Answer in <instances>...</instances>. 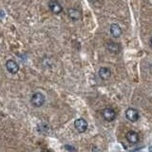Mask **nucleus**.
<instances>
[{
  "label": "nucleus",
  "mask_w": 152,
  "mask_h": 152,
  "mask_svg": "<svg viewBox=\"0 0 152 152\" xmlns=\"http://www.w3.org/2000/svg\"><path fill=\"white\" fill-rule=\"evenodd\" d=\"M46 98L45 95L41 92H34L31 95V103L34 107H40L45 104Z\"/></svg>",
  "instance_id": "1"
},
{
  "label": "nucleus",
  "mask_w": 152,
  "mask_h": 152,
  "mask_svg": "<svg viewBox=\"0 0 152 152\" xmlns=\"http://www.w3.org/2000/svg\"><path fill=\"white\" fill-rule=\"evenodd\" d=\"M74 126L78 132L83 133L88 129V122L83 118L76 119L75 122H74Z\"/></svg>",
  "instance_id": "2"
},
{
  "label": "nucleus",
  "mask_w": 152,
  "mask_h": 152,
  "mask_svg": "<svg viewBox=\"0 0 152 152\" xmlns=\"http://www.w3.org/2000/svg\"><path fill=\"white\" fill-rule=\"evenodd\" d=\"M126 117L130 122H137L139 120V112L135 108H127L126 110Z\"/></svg>",
  "instance_id": "3"
},
{
  "label": "nucleus",
  "mask_w": 152,
  "mask_h": 152,
  "mask_svg": "<svg viewBox=\"0 0 152 152\" xmlns=\"http://www.w3.org/2000/svg\"><path fill=\"white\" fill-rule=\"evenodd\" d=\"M103 117L107 122H112L115 120L116 118V112L114 109L110 107H107L103 110Z\"/></svg>",
  "instance_id": "4"
},
{
  "label": "nucleus",
  "mask_w": 152,
  "mask_h": 152,
  "mask_svg": "<svg viewBox=\"0 0 152 152\" xmlns=\"http://www.w3.org/2000/svg\"><path fill=\"white\" fill-rule=\"evenodd\" d=\"M6 69L11 74H16L19 70V66L15 61L8 60L6 62Z\"/></svg>",
  "instance_id": "5"
},
{
  "label": "nucleus",
  "mask_w": 152,
  "mask_h": 152,
  "mask_svg": "<svg viewBox=\"0 0 152 152\" xmlns=\"http://www.w3.org/2000/svg\"><path fill=\"white\" fill-rule=\"evenodd\" d=\"M49 8L55 14H59L63 12V7L61 6V4L59 2L55 1V0H51V1L49 2Z\"/></svg>",
  "instance_id": "6"
},
{
  "label": "nucleus",
  "mask_w": 152,
  "mask_h": 152,
  "mask_svg": "<svg viewBox=\"0 0 152 152\" xmlns=\"http://www.w3.org/2000/svg\"><path fill=\"white\" fill-rule=\"evenodd\" d=\"M68 15L69 17L73 21H78L82 17V13L77 9H74V8H70L68 10Z\"/></svg>",
  "instance_id": "7"
},
{
  "label": "nucleus",
  "mask_w": 152,
  "mask_h": 152,
  "mask_svg": "<svg viewBox=\"0 0 152 152\" xmlns=\"http://www.w3.org/2000/svg\"><path fill=\"white\" fill-rule=\"evenodd\" d=\"M126 140L130 142V144H133V145H135V144H137L138 142H139V135H138L137 132L133 131V130L128 131L126 133Z\"/></svg>",
  "instance_id": "8"
},
{
  "label": "nucleus",
  "mask_w": 152,
  "mask_h": 152,
  "mask_svg": "<svg viewBox=\"0 0 152 152\" xmlns=\"http://www.w3.org/2000/svg\"><path fill=\"white\" fill-rule=\"evenodd\" d=\"M122 28L118 25V24L116 23H114L112 24V25L110 26V33H111V35L114 37V38H118V37H120L122 35Z\"/></svg>",
  "instance_id": "9"
},
{
  "label": "nucleus",
  "mask_w": 152,
  "mask_h": 152,
  "mask_svg": "<svg viewBox=\"0 0 152 152\" xmlns=\"http://www.w3.org/2000/svg\"><path fill=\"white\" fill-rule=\"evenodd\" d=\"M99 76H100V78H101L102 80H107L110 78V76H111V71L110 69H109L108 68H101L99 69Z\"/></svg>",
  "instance_id": "10"
},
{
  "label": "nucleus",
  "mask_w": 152,
  "mask_h": 152,
  "mask_svg": "<svg viewBox=\"0 0 152 152\" xmlns=\"http://www.w3.org/2000/svg\"><path fill=\"white\" fill-rule=\"evenodd\" d=\"M107 49L111 53H118L120 51V46L115 42H109L107 44Z\"/></svg>",
  "instance_id": "11"
},
{
  "label": "nucleus",
  "mask_w": 152,
  "mask_h": 152,
  "mask_svg": "<svg viewBox=\"0 0 152 152\" xmlns=\"http://www.w3.org/2000/svg\"><path fill=\"white\" fill-rule=\"evenodd\" d=\"M38 130H39L40 132L48 131L49 130V126H48L46 123H41L38 125Z\"/></svg>",
  "instance_id": "12"
},
{
  "label": "nucleus",
  "mask_w": 152,
  "mask_h": 152,
  "mask_svg": "<svg viewBox=\"0 0 152 152\" xmlns=\"http://www.w3.org/2000/svg\"><path fill=\"white\" fill-rule=\"evenodd\" d=\"M65 147H66V149L70 150V151H74V150H75L74 147H71V145H65Z\"/></svg>",
  "instance_id": "13"
},
{
  "label": "nucleus",
  "mask_w": 152,
  "mask_h": 152,
  "mask_svg": "<svg viewBox=\"0 0 152 152\" xmlns=\"http://www.w3.org/2000/svg\"><path fill=\"white\" fill-rule=\"evenodd\" d=\"M149 43H150V46H151V48H152V37L150 38V42H149Z\"/></svg>",
  "instance_id": "14"
},
{
  "label": "nucleus",
  "mask_w": 152,
  "mask_h": 152,
  "mask_svg": "<svg viewBox=\"0 0 152 152\" xmlns=\"http://www.w3.org/2000/svg\"><path fill=\"white\" fill-rule=\"evenodd\" d=\"M149 152H152V146H149V148H148Z\"/></svg>",
  "instance_id": "15"
},
{
  "label": "nucleus",
  "mask_w": 152,
  "mask_h": 152,
  "mask_svg": "<svg viewBox=\"0 0 152 152\" xmlns=\"http://www.w3.org/2000/svg\"><path fill=\"white\" fill-rule=\"evenodd\" d=\"M89 1L93 3V2H96V1H98V0H89Z\"/></svg>",
  "instance_id": "16"
}]
</instances>
